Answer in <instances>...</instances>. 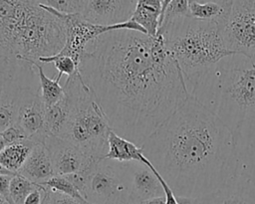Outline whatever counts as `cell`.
Instances as JSON below:
<instances>
[{"mask_svg":"<svg viewBox=\"0 0 255 204\" xmlns=\"http://www.w3.org/2000/svg\"><path fill=\"white\" fill-rule=\"evenodd\" d=\"M72 102V111L64 137L95 159L105 158L112 130L107 116L82 74L68 77L63 86Z\"/></svg>","mask_w":255,"mask_h":204,"instance_id":"obj_6","label":"cell"},{"mask_svg":"<svg viewBox=\"0 0 255 204\" xmlns=\"http://www.w3.org/2000/svg\"><path fill=\"white\" fill-rule=\"evenodd\" d=\"M141 148L177 197L209 195L238 174L231 130L191 96Z\"/></svg>","mask_w":255,"mask_h":204,"instance_id":"obj_2","label":"cell"},{"mask_svg":"<svg viewBox=\"0 0 255 204\" xmlns=\"http://www.w3.org/2000/svg\"><path fill=\"white\" fill-rule=\"evenodd\" d=\"M40 63L49 64L53 63L54 67L57 69L59 75H67L68 77H72L75 75H80V66L76 63V61L66 55H54L51 57H45L38 60Z\"/></svg>","mask_w":255,"mask_h":204,"instance_id":"obj_25","label":"cell"},{"mask_svg":"<svg viewBox=\"0 0 255 204\" xmlns=\"http://www.w3.org/2000/svg\"><path fill=\"white\" fill-rule=\"evenodd\" d=\"M49 190L57 191L66 195H69L77 200L85 202V198L76 188V186L67 178L66 175H54L44 183H42Z\"/></svg>","mask_w":255,"mask_h":204,"instance_id":"obj_26","label":"cell"},{"mask_svg":"<svg viewBox=\"0 0 255 204\" xmlns=\"http://www.w3.org/2000/svg\"><path fill=\"white\" fill-rule=\"evenodd\" d=\"M162 0H136L131 20L140 25L148 36L154 37L159 27Z\"/></svg>","mask_w":255,"mask_h":204,"instance_id":"obj_20","label":"cell"},{"mask_svg":"<svg viewBox=\"0 0 255 204\" xmlns=\"http://www.w3.org/2000/svg\"><path fill=\"white\" fill-rule=\"evenodd\" d=\"M36 184L20 174L13 175L10 181V203L23 204L26 196L35 188Z\"/></svg>","mask_w":255,"mask_h":204,"instance_id":"obj_24","label":"cell"},{"mask_svg":"<svg viewBox=\"0 0 255 204\" xmlns=\"http://www.w3.org/2000/svg\"><path fill=\"white\" fill-rule=\"evenodd\" d=\"M46 105L41 98L40 85L29 92L24 98L18 111L17 122L28 137L38 143H45L46 132Z\"/></svg>","mask_w":255,"mask_h":204,"instance_id":"obj_12","label":"cell"},{"mask_svg":"<svg viewBox=\"0 0 255 204\" xmlns=\"http://www.w3.org/2000/svg\"><path fill=\"white\" fill-rule=\"evenodd\" d=\"M171 1H172V0H162V1H161V14H160V18H159V23H160V21H161V19H162V16H163V14H164V11L166 10L167 6L170 4Z\"/></svg>","mask_w":255,"mask_h":204,"instance_id":"obj_36","label":"cell"},{"mask_svg":"<svg viewBox=\"0 0 255 204\" xmlns=\"http://www.w3.org/2000/svg\"><path fill=\"white\" fill-rule=\"evenodd\" d=\"M130 177L131 204L164 196L163 188L148 166L139 162H128Z\"/></svg>","mask_w":255,"mask_h":204,"instance_id":"obj_14","label":"cell"},{"mask_svg":"<svg viewBox=\"0 0 255 204\" xmlns=\"http://www.w3.org/2000/svg\"><path fill=\"white\" fill-rule=\"evenodd\" d=\"M185 17H191L189 11V0H172L164 11L158 29L168 26L177 19Z\"/></svg>","mask_w":255,"mask_h":204,"instance_id":"obj_27","label":"cell"},{"mask_svg":"<svg viewBox=\"0 0 255 204\" xmlns=\"http://www.w3.org/2000/svg\"><path fill=\"white\" fill-rule=\"evenodd\" d=\"M8 145V143L6 142L5 138L3 137V135L0 133V153L5 149V147Z\"/></svg>","mask_w":255,"mask_h":204,"instance_id":"obj_37","label":"cell"},{"mask_svg":"<svg viewBox=\"0 0 255 204\" xmlns=\"http://www.w3.org/2000/svg\"><path fill=\"white\" fill-rule=\"evenodd\" d=\"M229 8L230 0L224 2H197L195 0H189L191 18L201 21H216L222 24L229 12Z\"/></svg>","mask_w":255,"mask_h":204,"instance_id":"obj_23","label":"cell"},{"mask_svg":"<svg viewBox=\"0 0 255 204\" xmlns=\"http://www.w3.org/2000/svg\"><path fill=\"white\" fill-rule=\"evenodd\" d=\"M72 111L70 97L65 96L55 104L46 106V132L48 135L62 136L65 133Z\"/></svg>","mask_w":255,"mask_h":204,"instance_id":"obj_19","label":"cell"},{"mask_svg":"<svg viewBox=\"0 0 255 204\" xmlns=\"http://www.w3.org/2000/svg\"><path fill=\"white\" fill-rule=\"evenodd\" d=\"M11 56L1 45H0V67L3 65V63Z\"/></svg>","mask_w":255,"mask_h":204,"instance_id":"obj_35","label":"cell"},{"mask_svg":"<svg viewBox=\"0 0 255 204\" xmlns=\"http://www.w3.org/2000/svg\"><path fill=\"white\" fill-rule=\"evenodd\" d=\"M18 174L37 184H42L56 175L50 152L45 143H37L34 146Z\"/></svg>","mask_w":255,"mask_h":204,"instance_id":"obj_17","label":"cell"},{"mask_svg":"<svg viewBox=\"0 0 255 204\" xmlns=\"http://www.w3.org/2000/svg\"><path fill=\"white\" fill-rule=\"evenodd\" d=\"M222 35L230 52L255 56V0H230Z\"/></svg>","mask_w":255,"mask_h":204,"instance_id":"obj_10","label":"cell"},{"mask_svg":"<svg viewBox=\"0 0 255 204\" xmlns=\"http://www.w3.org/2000/svg\"><path fill=\"white\" fill-rule=\"evenodd\" d=\"M45 145L50 152L56 175L80 172L98 161L78 145L61 136L48 135Z\"/></svg>","mask_w":255,"mask_h":204,"instance_id":"obj_11","label":"cell"},{"mask_svg":"<svg viewBox=\"0 0 255 204\" xmlns=\"http://www.w3.org/2000/svg\"><path fill=\"white\" fill-rule=\"evenodd\" d=\"M33 3L51 7L63 13H82L87 0H28Z\"/></svg>","mask_w":255,"mask_h":204,"instance_id":"obj_28","label":"cell"},{"mask_svg":"<svg viewBox=\"0 0 255 204\" xmlns=\"http://www.w3.org/2000/svg\"><path fill=\"white\" fill-rule=\"evenodd\" d=\"M80 72L112 130L137 146L189 97L181 70L158 34L107 32L88 45Z\"/></svg>","mask_w":255,"mask_h":204,"instance_id":"obj_1","label":"cell"},{"mask_svg":"<svg viewBox=\"0 0 255 204\" xmlns=\"http://www.w3.org/2000/svg\"><path fill=\"white\" fill-rule=\"evenodd\" d=\"M221 2H224V1H222V0H221Z\"/></svg>","mask_w":255,"mask_h":204,"instance_id":"obj_41","label":"cell"},{"mask_svg":"<svg viewBox=\"0 0 255 204\" xmlns=\"http://www.w3.org/2000/svg\"><path fill=\"white\" fill-rule=\"evenodd\" d=\"M11 175H0V196L10 201V181Z\"/></svg>","mask_w":255,"mask_h":204,"instance_id":"obj_33","label":"cell"},{"mask_svg":"<svg viewBox=\"0 0 255 204\" xmlns=\"http://www.w3.org/2000/svg\"><path fill=\"white\" fill-rule=\"evenodd\" d=\"M61 19L28 0H0V45L19 60L38 61L65 46Z\"/></svg>","mask_w":255,"mask_h":204,"instance_id":"obj_4","label":"cell"},{"mask_svg":"<svg viewBox=\"0 0 255 204\" xmlns=\"http://www.w3.org/2000/svg\"><path fill=\"white\" fill-rule=\"evenodd\" d=\"M197 2H208V1H217V2H221V0H195Z\"/></svg>","mask_w":255,"mask_h":204,"instance_id":"obj_39","label":"cell"},{"mask_svg":"<svg viewBox=\"0 0 255 204\" xmlns=\"http://www.w3.org/2000/svg\"><path fill=\"white\" fill-rule=\"evenodd\" d=\"M85 199L92 204H131L128 162L102 158L91 167Z\"/></svg>","mask_w":255,"mask_h":204,"instance_id":"obj_8","label":"cell"},{"mask_svg":"<svg viewBox=\"0 0 255 204\" xmlns=\"http://www.w3.org/2000/svg\"><path fill=\"white\" fill-rule=\"evenodd\" d=\"M40 6L63 21L66 28V43L64 48L58 54L66 55L73 58L79 66L87 53L88 45L91 42H93L96 38H98L99 36L107 32L114 31V30L127 29V30L137 31L147 35L146 31L131 19L120 24L103 26V25L93 24L87 21L82 16L81 13L68 14V13L57 11L48 6H44V5H40Z\"/></svg>","mask_w":255,"mask_h":204,"instance_id":"obj_9","label":"cell"},{"mask_svg":"<svg viewBox=\"0 0 255 204\" xmlns=\"http://www.w3.org/2000/svg\"><path fill=\"white\" fill-rule=\"evenodd\" d=\"M157 34L164 38L168 52L181 70L187 91L203 74L233 54L226 47L220 22L185 17L159 28Z\"/></svg>","mask_w":255,"mask_h":204,"instance_id":"obj_5","label":"cell"},{"mask_svg":"<svg viewBox=\"0 0 255 204\" xmlns=\"http://www.w3.org/2000/svg\"><path fill=\"white\" fill-rule=\"evenodd\" d=\"M30 137L8 144L0 153V163L14 174H18L32 149L37 144Z\"/></svg>","mask_w":255,"mask_h":204,"instance_id":"obj_21","label":"cell"},{"mask_svg":"<svg viewBox=\"0 0 255 204\" xmlns=\"http://www.w3.org/2000/svg\"><path fill=\"white\" fill-rule=\"evenodd\" d=\"M25 61L30 62L35 70H37V76L39 79V85H40V92H41V98L45 103L46 106H51L58 102L64 96H65V90L64 87L60 85V80L62 78V75H57L55 79H51L48 76H46L44 69L40 62L24 59Z\"/></svg>","mask_w":255,"mask_h":204,"instance_id":"obj_22","label":"cell"},{"mask_svg":"<svg viewBox=\"0 0 255 204\" xmlns=\"http://www.w3.org/2000/svg\"><path fill=\"white\" fill-rule=\"evenodd\" d=\"M212 194V193H211ZM211 194L195 197V198H187V197H177V201L179 204H212V196Z\"/></svg>","mask_w":255,"mask_h":204,"instance_id":"obj_32","label":"cell"},{"mask_svg":"<svg viewBox=\"0 0 255 204\" xmlns=\"http://www.w3.org/2000/svg\"><path fill=\"white\" fill-rule=\"evenodd\" d=\"M0 133L3 135V137L5 138V140L8 144L28 137V135L26 134L24 129L18 123H15V124L9 126L8 128H6L5 130H3Z\"/></svg>","mask_w":255,"mask_h":204,"instance_id":"obj_30","label":"cell"},{"mask_svg":"<svg viewBox=\"0 0 255 204\" xmlns=\"http://www.w3.org/2000/svg\"><path fill=\"white\" fill-rule=\"evenodd\" d=\"M47 194V188L42 184H36L35 188L26 196L23 204H43Z\"/></svg>","mask_w":255,"mask_h":204,"instance_id":"obj_31","label":"cell"},{"mask_svg":"<svg viewBox=\"0 0 255 204\" xmlns=\"http://www.w3.org/2000/svg\"><path fill=\"white\" fill-rule=\"evenodd\" d=\"M34 66L10 56L0 67V132L17 122L19 107L36 83Z\"/></svg>","mask_w":255,"mask_h":204,"instance_id":"obj_7","label":"cell"},{"mask_svg":"<svg viewBox=\"0 0 255 204\" xmlns=\"http://www.w3.org/2000/svg\"><path fill=\"white\" fill-rule=\"evenodd\" d=\"M212 204H255V187L242 174H237L211 194Z\"/></svg>","mask_w":255,"mask_h":204,"instance_id":"obj_16","label":"cell"},{"mask_svg":"<svg viewBox=\"0 0 255 204\" xmlns=\"http://www.w3.org/2000/svg\"><path fill=\"white\" fill-rule=\"evenodd\" d=\"M237 172L247 177L255 187V122L241 125L233 133Z\"/></svg>","mask_w":255,"mask_h":204,"instance_id":"obj_15","label":"cell"},{"mask_svg":"<svg viewBox=\"0 0 255 204\" xmlns=\"http://www.w3.org/2000/svg\"><path fill=\"white\" fill-rule=\"evenodd\" d=\"M136 0H87L82 16L93 24L110 26L128 21Z\"/></svg>","mask_w":255,"mask_h":204,"instance_id":"obj_13","label":"cell"},{"mask_svg":"<svg viewBox=\"0 0 255 204\" xmlns=\"http://www.w3.org/2000/svg\"><path fill=\"white\" fill-rule=\"evenodd\" d=\"M188 94L217 114L232 134L255 122V56L225 57L196 80Z\"/></svg>","mask_w":255,"mask_h":204,"instance_id":"obj_3","label":"cell"},{"mask_svg":"<svg viewBox=\"0 0 255 204\" xmlns=\"http://www.w3.org/2000/svg\"><path fill=\"white\" fill-rule=\"evenodd\" d=\"M86 202V201H85ZM83 201L77 200L69 195L49 190L47 188V194L43 204H83Z\"/></svg>","mask_w":255,"mask_h":204,"instance_id":"obj_29","label":"cell"},{"mask_svg":"<svg viewBox=\"0 0 255 204\" xmlns=\"http://www.w3.org/2000/svg\"><path fill=\"white\" fill-rule=\"evenodd\" d=\"M108 152L105 156L107 159L119 162H139L149 168L153 166L148 158L142 152L141 146L120 136L114 130H111L108 137Z\"/></svg>","mask_w":255,"mask_h":204,"instance_id":"obj_18","label":"cell"},{"mask_svg":"<svg viewBox=\"0 0 255 204\" xmlns=\"http://www.w3.org/2000/svg\"><path fill=\"white\" fill-rule=\"evenodd\" d=\"M0 204H11V203H10V201L8 199L0 196Z\"/></svg>","mask_w":255,"mask_h":204,"instance_id":"obj_38","label":"cell"},{"mask_svg":"<svg viewBox=\"0 0 255 204\" xmlns=\"http://www.w3.org/2000/svg\"><path fill=\"white\" fill-rule=\"evenodd\" d=\"M137 204H165V198H164V196L156 197V198L144 200V201L139 202V203H137Z\"/></svg>","mask_w":255,"mask_h":204,"instance_id":"obj_34","label":"cell"},{"mask_svg":"<svg viewBox=\"0 0 255 204\" xmlns=\"http://www.w3.org/2000/svg\"><path fill=\"white\" fill-rule=\"evenodd\" d=\"M83 204H92V203H89V202H87V201H86V202H84Z\"/></svg>","mask_w":255,"mask_h":204,"instance_id":"obj_40","label":"cell"}]
</instances>
